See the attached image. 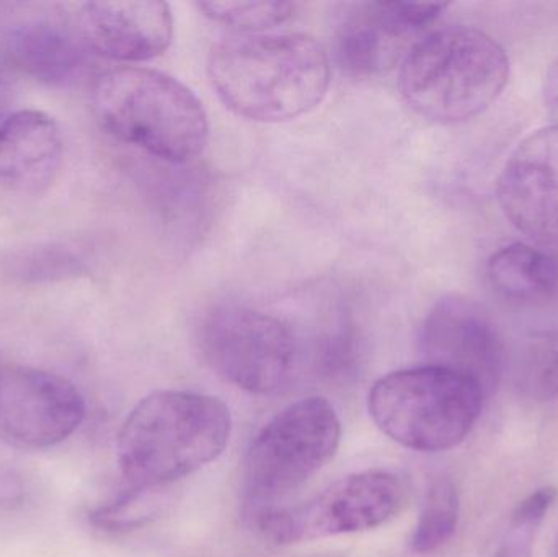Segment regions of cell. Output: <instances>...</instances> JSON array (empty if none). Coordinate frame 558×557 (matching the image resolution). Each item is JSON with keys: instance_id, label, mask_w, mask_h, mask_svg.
Listing matches in <instances>:
<instances>
[{"instance_id": "obj_1", "label": "cell", "mask_w": 558, "mask_h": 557, "mask_svg": "<svg viewBox=\"0 0 558 557\" xmlns=\"http://www.w3.org/2000/svg\"><path fill=\"white\" fill-rule=\"evenodd\" d=\"M208 75L222 104L239 117L282 123L322 104L330 59L304 33L234 35L213 46Z\"/></svg>"}, {"instance_id": "obj_2", "label": "cell", "mask_w": 558, "mask_h": 557, "mask_svg": "<svg viewBox=\"0 0 558 557\" xmlns=\"http://www.w3.org/2000/svg\"><path fill=\"white\" fill-rule=\"evenodd\" d=\"M231 411L213 396L157 391L133 409L118 435V463L131 489H159L221 457Z\"/></svg>"}, {"instance_id": "obj_3", "label": "cell", "mask_w": 558, "mask_h": 557, "mask_svg": "<svg viewBox=\"0 0 558 557\" xmlns=\"http://www.w3.org/2000/svg\"><path fill=\"white\" fill-rule=\"evenodd\" d=\"M510 59L487 33L448 26L418 39L400 65L407 104L428 120L459 123L484 113L504 92Z\"/></svg>"}, {"instance_id": "obj_4", "label": "cell", "mask_w": 558, "mask_h": 557, "mask_svg": "<svg viewBox=\"0 0 558 557\" xmlns=\"http://www.w3.org/2000/svg\"><path fill=\"white\" fill-rule=\"evenodd\" d=\"M92 104L108 133L166 162H189L208 143L202 101L166 72L111 69L95 82Z\"/></svg>"}, {"instance_id": "obj_5", "label": "cell", "mask_w": 558, "mask_h": 557, "mask_svg": "<svg viewBox=\"0 0 558 557\" xmlns=\"http://www.w3.org/2000/svg\"><path fill=\"white\" fill-rule=\"evenodd\" d=\"M474 379L441 366L400 370L374 383L367 398L377 427L410 450L438 453L465 440L484 408Z\"/></svg>"}, {"instance_id": "obj_6", "label": "cell", "mask_w": 558, "mask_h": 557, "mask_svg": "<svg viewBox=\"0 0 558 557\" xmlns=\"http://www.w3.org/2000/svg\"><path fill=\"white\" fill-rule=\"evenodd\" d=\"M341 424L324 398H307L268 422L245 460V493L255 513L305 483L337 453Z\"/></svg>"}, {"instance_id": "obj_7", "label": "cell", "mask_w": 558, "mask_h": 557, "mask_svg": "<svg viewBox=\"0 0 558 557\" xmlns=\"http://www.w3.org/2000/svg\"><path fill=\"white\" fill-rule=\"evenodd\" d=\"M202 347L222 378L254 395L281 391L298 372L294 332L278 317L252 307H215L203 323Z\"/></svg>"}, {"instance_id": "obj_8", "label": "cell", "mask_w": 558, "mask_h": 557, "mask_svg": "<svg viewBox=\"0 0 558 557\" xmlns=\"http://www.w3.org/2000/svg\"><path fill=\"white\" fill-rule=\"evenodd\" d=\"M405 499V487L390 471L351 474L307 506L255 513L262 532L278 545L366 532L392 519Z\"/></svg>"}, {"instance_id": "obj_9", "label": "cell", "mask_w": 558, "mask_h": 557, "mask_svg": "<svg viewBox=\"0 0 558 557\" xmlns=\"http://www.w3.org/2000/svg\"><path fill=\"white\" fill-rule=\"evenodd\" d=\"M448 3L353 2L341 5L333 28V51L341 71L373 77L409 55L426 26Z\"/></svg>"}, {"instance_id": "obj_10", "label": "cell", "mask_w": 558, "mask_h": 557, "mask_svg": "<svg viewBox=\"0 0 558 557\" xmlns=\"http://www.w3.org/2000/svg\"><path fill=\"white\" fill-rule=\"evenodd\" d=\"M84 398L62 376L0 363V440L15 447H54L85 419Z\"/></svg>"}, {"instance_id": "obj_11", "label": "cell", "mask_w": 558, "mask_h": 557, "mask_svg": "<svg viewBox=\"0 0 558 557\" xmlns=\"http://www.w3.org/2000/svg\"><path fill=\"white\" fill-rule=\"evenodd\" d=\"M426 365L441 366L474 379L485 396L500 385L508 353L497 327L475 301L446 296L429 310L420 330Z\"/></svg>"}, {"instance_id": "obj_12", "label": "cell", "mask_w": 558, "mask_h": 557, "mask_svg": "<svg viewBox=\"0 0 558 557\" xmlns=\"http://www.w3.org/2000/svg\"><path fill=\"white\" fill-rule=\"evenodd\" d=\"M508 221L544 244L558 242V123L524 137L497 182Z\"/></svg>"}, {"instance_id": "obj_13", "label": "cell", "mask_w": 558, "mask_h": 557, "mask_svg": "<svg viewBox=\"0 0 558 557\" xmlns=\"http://www.w3.org/2000/svg\"><path fill=\"white\" fill-rule=\"evenodd\" d=\"M78 25L82 41L114 61L157 58L173 38L172 12L166 2H88Z\"/></svg>"}, {"instance_id": "obj_14", "label": "cell", "mask_w": 558, "mask_h": 557, "mask_svg": "<svg viewBox=\"0 0 558 557\" xmlns=\"http://www.w3.org/2000/svg\"><path fill=\"white\" fill-rule=\"evenodd\" d=\"M61 157V131L43 111H13L0 121V189L38 192L54 179Z\"/></svg>"}, {"instance_id": "obj_15", "label": "cell", "mask_w": 558, "mask_h": 557, "mask_svg": "<svg viewBox=\"0 0 558 557\" xmlns=\"http://www.w3.org/2000/svg\"><path fill=\"white\" fill-rule=\"evenodd\" d=\"M3 55L16 71L51 84L71 78L84 61L81 39L49 20H32L9 29Z\"/></svg>"}, {"instance_id": "obj_16", "label": "cell", "mask_w": 558, "mask_h": 557, "mask_svg": "<svg viewBox=\"0 0 558 557\" xmlns=\"http://www.w3.org/2000/svg\"><path fill=\"white\" fill-rule=\"evenodd\" d=\"M488 278L494 290L513 303H541L557 293L558 262L533 245L514 242L492 255Z\"/></svg>"}, {"instance_id": "obj_17", "label": "cell", "mask_w": 558, "mask_h": 557, "mask_svg": "<svg viewBox=\"0 0 558 557\" xmlns=\"http://www.w3.org/2000/svg\"><path fill=\"white\" fill-rule=\"evenodd\" d=\"M514 386L533 401L558 399V330L527 334L514 347L507 362Z\"/></svg>"}, {"instance_id": "obj_18", "label": "cell", "mask_w": 558, "mask_h": 557, "mask_svg": "<svg viewBox=\"0 0 558 557\" xmlns=\"http://www.w3.org/2000/svg\"><path fill=\"white\" fill-rule=\"evenodd\" d=\"M461 504L451 480L436 481L426 494L425 506L412 536L413 552L428 555L445 546L458 530Z\"/></svg>"}, {"instance_id": "obj_19", "label": "cell", "mask_w": 558, "mask_h": 557, "mask_svg": "<svg viewBox=\"0 0 558 557\" xmlns=\"http://www.w3.org/2000/svg\"><path fill=\"white\" fill-rule=\"evenodd\" d=\"M206 16L244 35H255L288 22L295 12L291 2H202Z\"/></svg>"}, {"instance_id": "obj_20", "label": "cell", "mask_w": 558, "mask_h": 557, "mask_svg": "<svg viewBox=\"0 0 558 557\" xmlns=\"http://www.w3.org/2000/svg\"><path fill=\"white\" fill-rule=\"evenodd\" d=\"M556 496L554 487H544L518 504L511 513L497 557H533L534 542Z\"/></svg>"}, {"instance_id": "obj_21", "label": "cell", "mask_w": 558, "mask_h": 557, "mask_svg": "<svg viewBox=\"0 0 558 557\" xmlns=\"http://www.w3.org/2000/svg\"><path fill=\"white\" fill-rule=\"evenodd\" d=\"M357 359H360V350H357L353 330L340 327L325 340L318 352L317 365L322 375L327 378L343 379L353 375Z\"/></svg>"}, {"instance_id": "obj_22", "label": "cell", "mask_w": 558, "mask_h": 557, "mask_svg": "<svg viewBox=\"0 0 558 557\" xmlns=\"http://www.w3.org/2000/svg\"><path fill=\"white\" fill-rule=\"evenodd\" d=\"M16 92H19V71L9 58L0 52V121L13 113Z\"/></svg>"}, {"instance_id": "obj_23", "label": "cell", "mask_w": 558, "mask_h": 557, "mask_svg": "<svg viewBox=\"0 0 558 557\" xmlns=\"http://www.w3.org/2000/svg\"><path fill=\"white\" fill-rule=\"evenodd\" d=\"M544 98H546V105L550 113L558 118V58L557 61L550 65L549 72H547Z\"/></svg>"}, {"instance_id": "obj_24", "label": "cell", "mask_w": 558, "mask_h": 557, "mask_svg": "<svg viewBox=\"0 0 558 557\" xmlns=\"http://www.w3.org/2000/svg\"><path fill=\"white\" fill-rule=\"evenodd\" d=\"M556 556L558 557V536H557V543H556Z\"/></svg>"}]
</instances>
